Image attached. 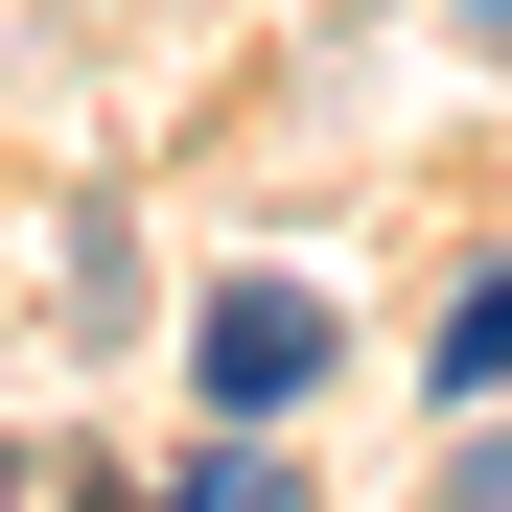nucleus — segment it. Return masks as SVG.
Masks as SVG:
<instances>
[{
	"label": "nucleus",
	"mask_w": 512,
	"mask_h": 512,
	"mask_svg": "<svg viewBox=\"0 0 512 512\" xmlns=\"http://www.w3.org/2000/svg\"><path fill=\"white\" fill-rule=\"evenodd\" d=\"M419 373H443V396H466V419H489V396H512V256H489V280H466V303H443V350H419Z\"/></svg>",
	"instance_id": "obj_2"
},
{
	"label": "nucleus",
	"mask_w": 512,
	"mask_h": 512,
	"mask_svg": "<svg viewBox=\"0 0 512 512\" xmlns=\"http://www.w3.org/2000/svg\"><path fill=\"white\" fill-rule=\"evenodd\" d=\"M466 24H489V47H512V0H466Z\"/></svg>",
	"instance_id": "obj_3"
},
{
	"label": "nucleus",
	"mask_w": 512,
	"mask_h": 512,
	"mask_svg": "<svg viewBox=\"0 0 512 512\" xmlns=\"http://www.w3.org/2000/svg\"><path fill=\"white\" fill-rule=\"evenodd\" d=\"M187 396H210V419H280V396H326V303H303V280H210V326H187Z\"/></svg>",
	"instance_id": "obj_1"
}]
</instances>
